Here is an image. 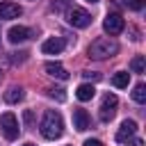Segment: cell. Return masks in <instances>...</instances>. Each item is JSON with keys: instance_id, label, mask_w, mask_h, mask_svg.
Instances as JSON below:
<instances>
[{"instance_id": "obj_1", "label": "cell", "mask_w": 146, "mask_h": 146, "mask_svg": "<svg viewBox=\"0 0 146 146\" xmlns=\"http://www.w3.org/2000/svg\"><path fill=\"white\" fill-rule=\"evenodd\" d=\"M119 52V43L112 39V36H98L91 41L87 55L91 59H107V57H114Z\"/></svg>"}, {"instance_id": "obj_2", "label": "cell", "mask_w": 146, "mask_h": 146, "mask_svg": "<svg viewBox=\"0 0 146 146\" xmlns=\"http://www.w3.org/2000/svg\"><path fill=\"white\" fill-rule=\"evenodd\" d=\"M64 132V121H62V114L55 112V110H48L43 114V121H41V135L46 139H59Z\"/></svg>"}, {"instance_id": "obj_3", "label": "cell", "mask_w": 146, "mask_h": 146, "mask_svg": "<svg viewBox=\"0 0 146 146\" xmlns=\"http://www.w3.org/2000/svg\"><path fill=\"white\" fill-rule=\"evenodd\" d=\"M0 130H2V135H5V139H9V141H14L16 137H18V121H16V116L11 114V112H5L2 116H0Z\"/></svg>"}, {"instance_id": "obj_4", "label": "cell", "mask_w": 146, "mask_h": 146, "mask_svg": "<svg viewBox=\"0 0 146 146\" xmlns=\"http://www.w3.org/2000/svg\"><path fill=\"white\" fill-rule=\"evenodd\" d=\"M103 30H105L110 36L121 34V32L125 30V21H123V16H121V14H107L105 21H103Z\"/></svg>"}, {"instance_id": "obj_5", "label": "cell", "mask_w": 146, "mask_h": 146, "mask_svg": "<svg viewBox=\"0 0 146 146\" xmlns=\"http://www.w3.org/2000/svg\"><path fill=\"white\" fill-rule=\"evenodd\" d=\"M66 21L73 25V27H89L91 25V14L89 11H84V9H80V7H73V9H68L66 11Z\"/></svg>"}, {"instance_id": "obj_6", "label": "cell", "mask_w": 146, "mask_h": 146, "mask_svg": "<svg viewBox=\"0 0 146 146\" xmlns=\"http://www.w3.org/2000/svg\"><path fill=\"white\" fill-rule=\"evenodd\" d=\"M116 105H119V98L114 94H105L103 103H100V121H112L114 114H116Z\"/></svg>"}, {"instance_id": "obj_7", "label": "cell", "mask_w": 146, "mask_h": 146, "mask_svg": "<svg viewBox=\"0 0 146 146\" xmlns=\"http://www.w3.org/2000/svg\"><path fill=\"white\" fill-rule=\"evenodd\" d=\"M135 132H137V123H135L132 119H125V121L121 123L119 132H116V141H119V144H128V139H132Z\"/></svg>"}, {"instance_id": "obj_8", "label": "cell", "mask_w": 146, "mask_h": 146, "mask_svg": "<svg viewBox=\"0 0 146 146\" xmlns=\"http://www.w3.org/2000/svg\"><path fill=\"white\" fill-rule=\"evenodd\" d=\"M62 50H64V39H59V36H50V39H46L41 43L43 55H59Z\"/></svg>"}, {"instance_id": "obj_9", "label": "cell", "mask_w": 146, "mask_h": 146, "mask_svg": "<svg viewBox=\"0 0 146 146\" xmlns=\"http://www.w3.org/2000/svg\"><path fill=\"white\" fill-rule=\"evenodd\" d=\"M32 36V32L27 30V27H23V25H14V27H9V32H7V39L11 41V43H23V41H27Z\"/></svg>"}, {"instance_id": "obj_10", "label": "cell", "mask_w": 146, "mask_h": 146, "mask_svg": "<svg viewBox=\"0 0 146 146\" xmlns=\"http://www.w3.org/2000/svg\"><path fill=\"white\" fill-rule=\"evenodd\" d=\"M89 123H91V119H89L87 110H82V107L73 110V128H75L78 132H84V130L89 128Z\"/></svg>"}, {"instance_id": "obj_11", "label": "cell", "mask_w": 146, "mask_h": 146, "mask_svg": "<svg viewBox=\"0 0 146 146\" xmlns=\"http://www.w3.org/2000/svg\"><path fill=\"white\" fill-rule=\"evenodd\" d=\"M23 14V9H21V5H16V2H9V0H5V2H0V18H5V21H9V18H18Z\"/></svg>"}, {"instance_id": "obj_12", "label": "cell", "mask_w": 146, "mask_h": 146, "mask_svg": "<svg viewBox=\"0 0 146 146\" xmlns=\"http://www.w3.org/2000/svg\"><path fill=\"white\" fill-rule=\"evenodd\" d=\"M46 73L52 75V78H59V80H66V78H68V71H66L59 62H48V64H46Z\"/></svg>"}, {"instance_id": "obj_13", "label": "cell", "mask_w": 146, "mask_h": 146, "mask_svg": "<svg viewBox=\"0 0 146 146\" xmlns=\"http://www.w3.org/2000/svg\"><path fill=\"white\" fill-rule=\"evenodd\" d=\"M94 94H96V89H94V84H89V82H82L78 89H75V96H78V100H91L94 98Z\"/></svg>"}, {"instance_id": "obj_14", "label": "cell", "mask_w": 146, "mask_h": 146, "mask_svg": "<svg viewBox=\"0 0 146 146\" xmlns=\"http://www.w3.org/2000/svg\"><path fill=\"white\" fill-rule=\"evenodd\" d=\"M23 96H25V94H23V89H21V87H9V89L5 91V100H7V103H11V105H14V103H21V100H23Z\"/></svg>"}, {"instance_id": "obj_15", "label": "cell", "mask_w": 146, "mask_h": 146, "mask_svg": "<svg viewBox=\"0 0 146 146\" xmlns=\"http://www.w3.org/2000/svg\"><path fill=\"white\" fill-rule=\"evenodd\" d=\"M128 82H130V73H125V71H119V73L112 78V84H114V87H119V89H125V87H128Z\"/></svg>"}, {"instance_id": "obj_16", "label": "cell", "mask_w": 146, "mask_h": 146, "mask_svg": "<svg viewBox=\"0 0 146 146\" xmlns=\"http://www.w3.org/2000/svg\"><path fill=\"white\" fill-rule=\"evenodd\" d=\"M130 68H132V73H144V68H146V59H144V55H137V57H132V62H130Z\"/></svg>"}, {"instance_id": "obj_17", "label": "cell", "mask_w": 146, "mask_h": 146, "mask_svg": "<svg viewBox=\"0 0 146 146\" xmlns=\"http://www.w3.org/2000/svg\"><path fill=\"white\" fill-rule=\"evenodd\" d=\"M132 100L139 103V105L146 103V84H137V87H135V91H132Z\"/></svg>"}, {"instance_id": "obj_18", "label": "cell", "mask_w": 146, "mask_h": 146, "mask_svg": "<svg viewBox=\"0 0 146 146\" xmlns=\"http://www.w3.org/2000/svg\"><path fill=\"white\" fill-rule=\"evenodd\" d=\"M48 96L57 98L59 103H64V100H66V94H64V89H62V87H52V89H48Z\"/></svg>"}, {"instance_id": "obj_19", "label": "cell", "mask_w": 146, "mask_h": 146, "mask_svg": "<svg viewBox=\"0 0 146 146\" xmlns=\"http://www.w3.org/2000/svg\"><path fill=\"white\" fill-rule=\"evenodd\" d=\"M68 5H71V0H52V9H55V11H59V14H62V11H66V9H68Z\"/></svg>"}, {"instance_id": "obj_20", "label": "cell", "mask_w": 146, "mask_h": 146, "mask_svg": "<svg viewBox=\"0 0 146 146\" xmlns=\"http://www.w3.org/2000/svg\"><path fill=\"white\" fill-rule=\"evenodd\" d=\"M123 5H125L128 9H132V11L144 9V0H123Z\"/></svg>"}, {"instance_id": "obj_21", "label": "cell", "mask_w": 146, "mask_h": 146, "mask_svg": "<svg viewBox=\"0 0 146 146\" xmlns=\"http://www.w3.org/2000/svg\"><path fill=\"white\" fill-rule=\"evenodd\" d=\"M82 75H84L87 80H100V73H94V71H84Z\"/></svg>"}, {"instance_id": "obj_22", "label": "cell", "mask_w": 146, "mask_h": 146, "mask_svg": "<svg viewBox=\"0 0 146 146\" xmlns=\"http://www.w3.org/2000/svg\"><path fill=\"white\" fill-rule=\"evenodd\" d=\"M82 146H103V141H100V139H87Z\"/></svg>"}, {"instance_id": "obj_23", "label": "cell", "mask_w": 146, "mask_h": 146, "mask_svg": "<svg viewBox=\"0 0 146 146\" xmlns=\"http://www.w3.org/2000/svg\"><path fill=\"white\" fill-rule=\"evenodd\" d=\"M87 2H98V0H87Z\"/></svg>"}, {"instance_id": "obj_24", "label": "cell", "mask_w": 146, "mask_h": 146, "mask_svg": "<svg viewBox=\"0 0 146 146\" xmlns=\"http://www.w3.org/2000/svg\"><path fill=\"white\" fill-rule=\"evenodd\" d=\"M25 146H34V144H25Z\"/></svg>"}]
</instances>
